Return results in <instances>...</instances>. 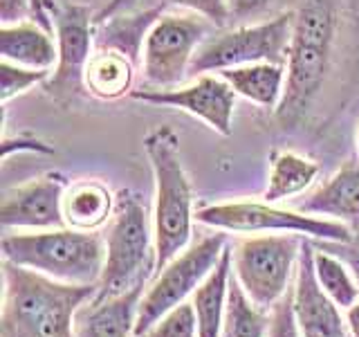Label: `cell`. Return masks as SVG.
Returning a JSON list of instances; mask_svg holds the SVG:
<instances>
[{"mask_svg":"<svg viewBox=\"0 0 359 337\" xmlns=\"http://www.w3.org/2000/svg\"><path fill=\"white\" fill-rule=\"evenodd\" d=\"M346 324L353 337H359V299L346 310Z\"/></svg>","mask_w":359,"mask_h":337,"instance_id":"e575fe53","label":"cell"},{"mask_svg":"<svg viewBox=\"0 0 359 337\" xmlns=\"http://www.w3.org/2000/svg\"><path fill=\"white\" fill-rule=\"evenodd\" d=\"M135 101L151 106H166L184 110L196 119L205 121L211 131L220 135H231L236 95L233 88L220 74H200L198 81L191 86L175 88H151V90H133L128 95Z\"/></svg>","mask_w":359,"mask_h":337,"instance_id":"7c38bea8","label":"cell"},{"mask_svg":"<svg viewBox=\"0 0 359 337\" xmlns=\"http://www.w3.org/2000/svg\"><path fill=\"white\" fill-rule=\"evenodd\" d=\"M267 337H301L294 317V306H292V290L272 310V326H269Z\"/></svg>","mask_w":359,"mask_h":337,"instance_id":"f1b7e54d","label":"cell"},{"mask_svg":"<svg viewBox=\"0 0 359 337\" xmlns=\"http://www.w3.org/2000/svg\"><path fill=\"white\" fill-rule=\"evenodd\" d=\"M196 220L211 230L243 236L299 234L314 241L330 243H351L355 239V232L339 220L310 216V213H303L299 209H280L269 205V202L254 200L216 202V205L200 207L196 211Z\"/></svg>","mask_w":359,"mask_h":337,"instance_id":"52a82bcc","label":"cell"},{"mask_svg":"<svg viewBox=\"0 0 359 337\" xmlns=\"http://www.w3.org/2000/svg\"><path fill=\"white\" fill-rule=\"evenodd\" d=\"M67 180L61 173H45L25 185L3 191L0 198V225L11 230H54L65 227L63 196Z\"/></svg>","mask_w":359,"mask_h":337,"instance_id":"4fadbf2b","label":"cell"},{"mask_svg":"<svg viewBox=\"0 0 359 337\" xmlns=\"http://www.w3.org/2000/svg\"><path fill=\"white\" fill-rule=\"evenodd\" d=\"M157 7H180V9H189L198 14L200 18H207L213 22L216 27L227 25L229 9H227V0H155Z\"/></svg>","mask_w":359,"mask_h":337,"instance_id":"83f0119b","label":"cell"},{"mask_svg":"<svg viewBox=\"0 0 359 337\" xmlns=\"http://www.w3.org/2000/svg\"><path fill=\"white\" fill-rule=\"evenodd\" d=\"M34 18L32 14V0H0V22H20Z\"/></svg>","mask_w":359,"mask_h":337,"instance_id":"4dcf8cb0","label":"cell"},{"mask_svg":"<svg viewBox=\"0 0 359 337\" xmlns=\"http://www.w3.org/2000/svg\"><path fill=\"white\" fill-rule=\"evenodd\" d=\"M106 261L104 272L97 284V301L117 297L137 286L140 281H151L155 275V230L151 225L146 202L123 189L119 191L115 211L106 230Z\"/></svg>","mask_w":359,"mask_h":337,"instance_id":"5b68a950","label":"cell"},{"mask_svg":"<svg viewBox=\"0 0 359 337\" xmlns=\"http://www.w3.org/2000/svg\"><path fill=\"white\" fill-rule=\"evenodd\" d=\"M144 337H198V319L191 299L168 310Z\"/></svg>","mask_w":359,"mask_h":337,"instance_id":"4316f807","label":"cell"},{"mask_svg":"<svg viewBox=\"0 0 359 337\" xmlns=\"http://www.w3.org/2000/svg\"><path fill=\"white\" fill-rule=\"evenodd\" d=\"M231 272H233V258H231V247L227 245L218 265L211 270V275L202 281V286L191 297L198 319V337H222Z\"/></svg>","mask_w":359,"mask_h":337,"instance_id":"d6986e66","label":"cell"},{"mask_svg":"<svg viewBox=\"0 0 359 337\" xmlns=\"http://www.w3.org/2000/svg\"><path fill=\"white\" fill-rule=\"evenodd\" d=\"M135 61L128 54L112 48L95 50L86 70V88L90 97L115 101L133 93Z\"/></svg>","mask_w":359,"mask_h":337,"instance_id":"44dd1931","label":"cell"},{"mask_svg":"<svg viewBox=\"0 0 359 337\" xmlns=\"http://www.w3.org/2000/svg\"><path fill=\"white\" fill-rule=\"evenodd\" d=\"M314 275L319 286L337 306L348 310L359 299V284L344 258L314 241Z\"/></svg>","mask_w":359,"mask_h":337,"instance_id":"cb8c5ba5","label":"cell"},{"mask_svg":"<svg viewBox=\"0 0 359 337\" xmlns=\"http://www.w3.org/2000/svg\"><path fill=\"white\" fill-rule=\"evenodd\" d=\"M292 27H294V11H285V14H278L272 20L243 25L216 34V37H209L198 48L189 72L209 74L250 63L285 65Z\"/></svg>","mask_w":359,"mask_h":337,"instance_id":"9c48e42d","label":"cell"},{"mask_svg":"<svg viewBox=\"0 0 359 337\" xmlns=\"http://www.w3.org/2000/svg\"><path fill=\"white\" fill-rule=\"evenodd\" d=\"M227 232L216 230V234H209L198 243L189 245L151 279L140 303L133 337H144L168 310L194 297L202 281L218 265L224 247H227Z\"/></svg>","mask_w":359,"mask_h":337,"instance_id":"ba28073f","label":"cell"},{"mask_svg":"<svg viewBox=\"0 0 359 337\" xmlns=\"http://www.w3.org/2000/svg\"><path fill=\"white\" fill-rule=\"evenodd\" d=\"M339 0H303L294 11V27L285 61V93L276 119L294 126L319 97L330 67Z\"/></svg>","mask_w":359,"mask_h":337,"instance_id":"7a4b0ae2","label":"cell"},{"mask_svg":"<svg viewBox=\"0 0 359 337\" xmlns=\"http://www.w3.org/2000/svg\"><path fill=\"white\" fill-rule=\"evenodd\" d=\"M303 236H243L231 245L233 277L258 308L272 312L294 286Z\"/></svg>","mask_w":359,"mask_h":337,"instance_id":"8992f818","label":"cell"},{"mask_svg":"<svg viewBox=\"0 0 359 337\" xmlns=\"http://www.w3.org/2000/svg\"><path fill=\"white\" fill-rule=\"evenodd\" d=\"M0 59L34 70H54L59 48L52 32L36 20H20L0 25Z\"/></svg>","mask_w":359,"mask_h":337,"instance_id":"e0dca14e","label":"cell"},{"mask_svg":"<svg viewBox=\"0 0 359 337\" xmlns=\"http://www.w3.org/2000/svg\"><path fill=\"white\" fill-rule=\"evenodd\" d=\"M274 0H227V9L231 18H250L265 11Z\"/></svg>","mask_w":359,"mask_h":337,"instance_id":"1f68e13d","label":"cell"},{"mask_svg":"<svg viewBox=\"0 0 359 337\" xmlns=\"http://www.w3.org/2000/svg\"><path fill=\"white\" fill-rule=\"evenodd\" d=\"M292 306L301 337H353L348 331L344 308L325 295L314 275V239L303 236L294 286H292Z\"/></svg>","mask_w":359,"mask_h":337,"instance_id":"5bb4252c","label":"cell"},{"mask_svg":"<svg viewBox=\"0 0 359 337\" xmlns=\"http://www.w3.org/2000/svg\"><path fill=\"white\" fill-rule=\"evenodd\" d=\"M43 3H45V7H48V11H52V14H54V11H56V3H54V0H43Z\"/></svg>","mask_w":359,"mask_h":337,"instance_id":"d590c367","label":"cell"},{"mask_svg":"<svg viewBox=\"0 0 359 337\" xmlns=\"http://www.w3.org/2000/svg\"><path fill=\"white\" fill-rule=\"evenodd\" d=\"M54 34L59 59L45 81V90L59 104L79 99L88 95L86 88V70L95 54V16L88 7L81 5H65L56 7L54 11Z\"/></svg>","mask_w":359,"mask_h":337,"instance_id":"8fae6325","label":"cell"},{"mask_svg":"<svg viewBox=\"0 0 359 337\" xmlns=\"http://www.w3.org/2000/svg\"><path fill=\"white\" fill-rule=\"evenodd\" d=\"M146 288L149 281H140L117 297L86 301L76 310L74 337H133Z\"/></svg>","mask_w":359,"mask_h":337,"instance_id":"9a60e30c","label":"cell"},{"mask_svg":"<svg viewBox=\"0 0 359 337\" xmlns=\"http://www.w3.org/2000/svg\"><path fill=\"white\" fill-rule=\"evenodd\" d=\"M135 5H137V0H108V3L99 9V14L95 16V25H99V22L110 20L112 16L126 14V11H130Z\"/></svg>","mask_w":359,"mask_h":337,"instance_id":"d6a6232c","label":"cell"},{"mask_svg":"<svg viewBox=\"0 0 359 337\" xmlns=\"http://www.w3.org/2000/svg\"><path fill=\"white\" fill-rule=\"evenodd\" d=\"M269 326H272V312L258 308L231 272L222 337H267Z\"/></svg>","mask_w":359,"mask_h":337,"instance_id":"603a6c76","label":"cell"},{"mask_svg":"<svg viewBox=\"0 0 359 337\" xmlns=\"http://www.w3.org/2000/svg\"><path fill=\"white\" fill-rule=\"evenodd\" d=\"M3 261L27 267L48 279L74 286H97L106 261V241L99 232L72 227L5 232Z\"/></svg>","mask_w":359,"mask_h":337,"instance_id":"277c9868","label":"cell"},{"mask_svg":"<svg viewBox=\"0 0 359 337\" xmlns=\"http://www.w3.org/2000/svg\"><path fill=\"white\" fill-rule=\"evenodd\" d=\"M97 286H74L3 261L0 337H74L76 310Z\"/></svg>","mask_w":359,"mask_h":337,"instance_id":"6da1fadb","label":"cell"},{"mask_svg":"<svg viewBox=\"0 0 359 337\" xmlns=\"http://www.w3.org/2000/svg\"><path fill=\"white\" fill-rule=\"evenodd\" d=\"M355 142H357V149H359V126H357V133H355Z\"/></svg>","mask_w":359,"mask_h":337,"instance_id":"8d00e7d4","label":"cell"},{"mask_svg":"<svg viewBox=\"0 0 359 337\" xmlns=\"http://www.w3.org/2000/svg\"><path fill=\"white\" fill-rule=\"evenodd\" d=\"M32 14H34L32 20H36L41 27H45L48 32L54 34V20H52L50 11H48V7H45L43 0H32Z\"/></svg>","mask_w":359,"mask_h":337,"instance_id":"836d02e7","label":"cell"},{"mask_svg":"<svg viewBox=\"0 0 359 337\" xmlns=\"http://www.w3.org/2000/svg\"><path fill=\"white\" fill-rule=\"evenodd\" d=\"M162 16V7H155L144 11V14H119L112 16L106 22H99L97 27H104L106 34L99 41V48H112L119 50L123 54H128L133 61H137V56L142 54L146 34H149L151 25Z\"/></svg>","mask_w":359,"mask_h":337,"instance_id":"d4e9b609","label":"cell"},{"mask_svg":"<svg viewBox=\"0 0 359 337\" xmlns=\"http://www.w3.org/2000/svg\"><path fill=\"white\" fill-rule=\"evenodd\" d=\"M319 164L303 157L294 151H274L269 160L267 187L263 191V200L269 205H276L280 200L303 194L319 176Z\"/></svg>","mask_w":359,"mask_h":337,"instance_id":"7402d4cb","label":"cell"},{"mask_svg":"<svg viewBox=\"0 0 359 337\" xmlns=\"http://www.w3.org/2000/svg\"><path fill=\"white\" fill-rule=\"evenodd\" d=\"M303 213L330 218L359 232V160L346 162L325 183L294 207Z\"/></svg>","mask_w":359,"mask_h":337,"instance_id":"2e32d148","label":"cell"},{"mask_svg":"<svg viewBox=\"0 0 359 337\" xmlns=\"http://www.w3.org/2000/svg\"><path fill=\"white\" fill-rule=\"evenodd\" d=\"M117 198L99 180H76L70 183L63 196L65 227L79 232H99L106 227L115 211Z\"/></svg>","mask_w":359,"mask_h":337,"instance_id":"ac0fdd59","label":"cell"},{"mask_svg":"<svg viewBox=\"0 0 359 337\" xmlns=\"http://www.w3.org/2000/svg\"><path fill=\"white\" fill-rule=\"evenodd\" d=\"M50 70H34L11 61H0V101L7 104L18 95H25L34 86H41L50 79Z\"/></svg>","mask_w":359,"mask_h":337,"instance_id":"484cf974","label":"cell"},{"mask_svg":"<svg viewBox=\"0 0 359 337\" xmlns=\"http://www.w3.org/2000/svg\"><path fill=\"white\" fill-rule=\"evenodd\" d=\"M207 18L198 14H162L142 48V72L153 88H175L191 70L198 48L209 37Z\"/></svg>","mask_w":359,"mask_h":337,"instance_id":"30bf717a","label":"cell"},{"mask_svg":"<svg viewBox=\"0 0 359 337\" xmlns=\"http://www.w3.org/2000/svg\"><path fill=\"white\" fill-rule=\"evenodd\" d=\"M233 93L252 104L276 110L285 93V65L283 63H250L227 67L218 72Z\"/></svg>","mask_w":359,"mask_h":337,"instance_id":"ffe728a7","label":"cell"},{"mask_svg":"<svg viewBox=\"0 0 359 337\" xmlns=\"http://www.w3.org/2000/svg\"><path fill=\"white\" fill-rule=\"evenodd\" d=\"M319 243L325 247V250H330L339 258H344L348 267L353 270V275L359 284V232L355 234V239L351 243H330V241H319Z\"/></svg>","mask_w":359,"mask_h":337,"instance_id":"f546056e","label":"cell"},{"mask_svg":"<svg viewBox=\"0 0 359 337\" xmlns=\"http://www.w3.org/2000/svg\"><path fill=\"white\" fill-rule=\"evenodd\" d=\"M144 151L153 168L155 183V275L184 252L194 234V191L187 178L180 135L171 126H155L146 133ZM153 275V277H155Z\"/></svg>","mask_w":359,"mask_h":337,"instance_id":"3957f363","label":"cell"}]
</instances>
